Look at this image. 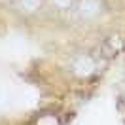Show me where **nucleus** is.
<instances>
[{"mask_svg": "<svg viewBox=\"0 0 125 125\" xmlns=\"http://www.w3.org/2000/svg\"><path fill=\"white\" fill-rule=\"evenodd\" d=\"M51 4V8L57 10V11H70L72 8L78 6L80 0H47Z\"/></svg>", "mask_w": 125, "mask_h": 125, "instance_id": "6", "label": "nucleus"}, {"mask_svg": "<svg viewBox=\"0 0 125 125\" xmlns=\"http://www.w3.org/2000/svg\"><path fill=\"white\" fill-rule=\"evenodd\" d=\"M99 49H101L102 57H106V59L117 57L119 53L125 51V36L121 32H112L108 36H104V40H102Z\"/></svg>", "mask_w": 125, "mask_h": 125, "instance_id": "2", "label": "nucleus"}, {"mask_svg": "<svg viewBox=\"0 0 125 125\" xmlns=\"http://www.w3.org/2000/svg\"><path fill=\"white\" fill-rule=\"evenodd\" d=\"M31 125H61V119L53 112H44V114L34 117Z\"/></svg>", "mask_w": 125, "mask_h": 125, "instance_id": "5", "label": "nucleus"}, {"mask_svg": "<svg viewBox=\"0 0 125 125\" xmlns=\"http://www.w3.org/2000/svg\"><path fill=\"white\" fill-rule=\"evenodd\" d=\"M99 57L93 53H76L68 61V66H70V72L80 80H87L95 76L99 72Z\"/></svg>", "mask_w": 125, "mask_h": 125, "instance_id": "1", "label": "nucleus"}, {"mask_svg": "<svg viewBox=\"0 0 125 125\" xmlns=\"http://www.w3.org/2000/svg\"><path fill=\"white\" fill-rule=\"evenodd\" d=\"M104 10V4L101 0H80L78 6H76V11H78L80 19L83 21H93L102 13Z\"/></svg>", "mask_w": 125, "mask_h": 125, "instance_id": "3", "label": "nucleus"}, {"mask_svg": "<svg viewBox=\"0 0 125 125\" xmlns=\"http://www.w3.org/2000/svg\"><path fill=\"white\" fill-rule=\"evenodd\" d=\"M17 8L25 15H34L42 8V0H17Z\"/></svg>", "mask_w": 125, "mask_h": 125, "instance_id": "4", "label": "nucleus"}]
</instances>
